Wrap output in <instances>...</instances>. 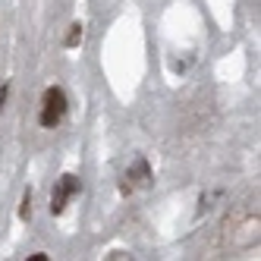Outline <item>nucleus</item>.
<instances>
[{
	"label": "nucleus",
	"mask_w": 261,
	"mask_h": 261,
	"mask_svg": "<svg viewBox=\"0 0 261 261\" xmlns=\"http://www.w3.org/2000/svg\"><path fill=\"white\" fill-rule=\"evenodd\" d=\"M66 107H69V101H66V91L63 88H57V85H50V88H44V98H41V117H38V123L44 126V129H54L63 117H66Z\"/></svg>",
	"instance_id": "nucleus-1"
},
{
	"label": "nucleus",
	"mask_w": 261,
	"mask_h": 261,
	"mask_svg": "<svg viewBox=\"0 0 261 261\" xmlns=\"http://www.w3.org/2000/svg\"><path fill=\"white\" fill-rule=\"evenodd\" d=\"M82 189V182L76 173H63L57 182H54V192H50V214H63L66 211V204L72 195H79Z\"/></svg>",
	"instance_id": "nucleus-2"
},
{
	"label": "nucleus",
	"mask_w": 261,
	"mask_h": 261,
	"mask_svg": "<svg viewBox=\"0 0 261 261\" xmlns=\"http://www.w3.org/2000/svg\"><path fill=\"white\" fill-rule=\"evenodd\" d=\"M151 182V167H148L145 158H136L133 167L126 170V182H123V192H133V186H148Z\"/></svg>",
	"instance_id": "nucleus-3"
},
{
	"label": "nucleus",
	"mask_w": 261,
	"mask_h": 261,
	"mask_svg": "<svg viewBox=\"0 0 261 261\" xmlns=\"http://www.w3.org/2000/svg\"><path fill=\"white\" fill-rule=\"evenodd\" d=\"M79 41H82V22H72L69 32H66V38H63V44L66 47H76Z\"/></svg>",
	"instance_id": "nucleus-4"
},
{
	"label": "nucleus",
	"mask_w": 261,
	"mask_h": 261,
	"mask_svg": "<svg viewBox=\"0 0 261 261\" xmlns=\"http://www.w3.org/2000/svg\"><path fill=\"white\" fill-rule=\"evenodd\" d=\"M19 217L22 220H29L32 217V192L25 189V195H22V208H19Z\"/></svg>",
	"instance_id": "nucleus-5"
},
{
	"label": "nucleus",
	"mask_w": 261,
	"mask_h": 261,
	"mask_svg": "<svg viewBox=\"0 0 261 261\" xmlns=\"http://www.w3.org/2000/svg\"><path fill=\"white\" fill-rule=\"evenodd\" d=\"M7 95H10V85L4 82L0 85V114H4V107H7Z\"/></svg>",
	"instance_id": "nucleus-6"
},
{
	"label": "nucleus",
	"mask_w": 261,
	"mask_h": 261,
	"mask_svg": "<svg viewBox=\"0 0 261 261\" xmlns=\"http://www.w3.org/2000/svg\"><path fill=\"white\" fill-rule=\"evenodd\" d=\"M29 261H47V255L44 252H35V255H29Z\"/></svg>",
	"instance_id": "nucleus-7"
}]
</instances>
